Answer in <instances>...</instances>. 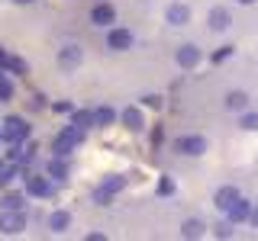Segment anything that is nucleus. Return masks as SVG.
<instances>
[{
	"instance_id": "obj_14",
	"label": "nucleus",
	"mask_w": 258,
	"mask_h": 241,
	"mask_svg": "<svg viewBox=\"0 0 258 241\" xmlns=\"http://www.w3.org/2000/svg\"><path fill=\"white\" fill-rule=\"evenodd\" d=\"M78 61H81V48L78 45H68L61 52V64H64V68H71V64H78Z\"/></svg>"
},
{
	"instance_id": "obj_6",
	"label": "nucleus",
	"mask_w": 258,
	"mask_h": 241,
	"mask_svg": "<svg viewBox=\"0 0 258 241\" xmlns=\"http://www.w3.org/2000/svg\"><path fill=\"white\" fill-rule=\"evenodd\" d=\"M236 199H239V190H232V187H223L220 193H216V199H213V203L220 206L223 212H229V206L236 203Z\"/></svg>"
},
{
	"instance_id": "obj_10",
	"label": "nucleus",
	"mask_w": 258,
	"mask_h": 241,
	"mask_svg": "<svg viewBox=\"0 0 258 241\" xmlns=\"http://www.w3.org/2000/svg\"><path fill=\"white\" fill-rule=\"evenodd\" d=\"M197 61H200V52L194 45H184L181 52H177V64H184V68H194Z\"/></svg>"
},
{
	"instance_id": "obj_19",
	"label": "nucleus",
	"mask_w": 258,
	"mask_h": 241,
	"mask_svg": "<svg viewBox=\"0 0 258 241\" xmlns=\"http://www.w3.org/2000/svg\"><path fill=\"white\" fill-rule=\"evenodd\" d=\"M94 123V112H87V109H81V112H75V126L78 129H87Z\"/></svg>"
},
{
	"instance_id": "obj_22",
	"label": "nucleus",
	"mask_w": 258,
	"mask_h": 241,
	"mask_svg": "<svg viewBox=\"0 0 258 241\" xmlns=\"http://www.w3.org/2000/svg\"><path fill=\"white\" fill-rule=\"evenodd\" d=\"M242 129H248V132H255V129H258V116H255V112L242 116Z\"/></svg>"
},
{
	"instance_id": "obj_25",
	"label": "nucleus",
	"mask_w": 258,
	"mask_h": 241,
	"mask_svg": "<svg viewBox=\"0 0 258 241\" xmlns=\"http://www.w3.org/2000/svg\"><path fill=\"white\" fill-rule=\"evenodd\" d=\"M174 187H171V180H161V187H158V193H171Z\"/></svg>"
},
{
	"instance_id": "obj_29",
	"label": "nucleus",
	"mask_w": 258,
	"mask_h": 241,
	"mask_svg": "<svg viewBox=\"0 0 258 241\" xmlns=\"http://www.w3.org/2000/svg\"><path fill=\"white\" fill-rule=\"evenodd\" d=\"M0 139H4V129H0Z\"/></svg>"
},
{
	"instance_id": "obj_28",
	"label": "nucleus",
	"mask_w": 258,
	"mask_h": 241,
	"mask_svg": "<svg viewBox=\"0 0 258 241\" xmlns=\"http://www.w3.org/2000/svg\"><path fill=\"white\" fill-rule=\"evenodd\" d=\"M16 4H32V0H16Z\"/></svg>"
},
{
	"instance_id": "obj_9",
	"label": "nucleus",
	"mask_w": 258,
	"mask_h": 241,
	"mask_svg": "<svg viewBox=\"0 0 258 241\" xmlns=\"http://www.w3.org/2000/svg\"><path fill=\"white\" fill-rule=\"evenodd\" d=\"M248 215H252V209H248V203H245V199H242V196H239V199H236V203H232V206H229V219H232V222H245V219H248Z\"/></svg>"
},
{
	"instance_id": "obj_5",
	"label": "nucleus",
	"mask_w": 258,
	"mask_h": 241,
	"mask_svg": "<svg viewBox=\"0 0 258 241\" xmlns=\"http://www.w3.org/2000/svg\"><path fill=\"white\" fill-rule=\"evenodd\" d=\"M113 16H116V13H113V7H110V4H97L94 10H91V20L97 23V26H110Z\"/></svg>"
},
{
	"instance_id": "obj_2",
	"label": "nucleus",
	"mask_w": 258,
	"mask_h": 241,
	"mask_svg": "<svg viewBox=\"0 0 258 241\" xmlns=\"http://www.w3.org/2000/svg\"><path fill=\"white\" fill-rule=\"evenodd\" d=\"M174 148L181 151V155H204V151H207V142L200 139V135H184V139L174 142Z\"/></svg>"
},
{
	"instance_id": "obj_15",
	"label": "nucleus",
	"mask_w": 258,
	"mask_h": 241,
	"mask_svg": "<svg viewBox=\"0 0 258 241\" xmlns=\"http://www.w3.org/2000/svg\"><path fill=\"white\" fill-rule=\"evenodd\" d=\"M210 26H213V29H226V26H229V13H226V10H213V13H210Z\"/></svg>"
},
{
	"instance_id": "obj_12",
	"label": "nucleus",
	"mask_w": 258,
	"mask_h": 241,
	"mask_svg": "<svg viewBox=\"0 0 258 241\" xmlns=\"http://www.w3.org/2000/svg\"><path fill=\"white\" fill-rule=\"evenodd\" d=\"M123 123H126V129H133V132H139V129H142V112L136 109V106L123 109Z\"/></svg>"
},
{
	"instance_id": "obj_23",
	"label": "nucleus",
	"mask_w": 258,
	"mask_h": 241,
	"mask_svg": "<svg viewBox=\"0 0 258 241\" xmlns=\"http://www.w3.org/2000/svg\"><path fill=\"white\" fill-rule=\"evenodd\" d=\"M20 203H23L20 196H7V199H4V206H7V209H20Z\"/></svg>"
},
{
	"instance_id": "obj_13",
	"label": "nucleus",
	"mask_w": 258,
	"mask_h": 241,
	"mask_svg": "<svg viewBox=\"0 0 258 241\" xmlns=\"http://www.w3.org/2000/svg\"><path fill=\"white\" fill-rule=\"evenodd\" d=\"M23 222H26V219H23L20 212H16V215H4V219H0V228H4V231H20Z\"/></svg>"
},
{
	"instance_id": "obj_27",
	"label": "nucleus",
	"mask_w": 258,
	"mask_h": 241,
	"mask_svg": "<svg viewBox=\"0 0 258 241\" xmlns=\"http://www.w3.org/2000/svg\"><path fill=\"white\" fill-rule=\"evenodd\" d=\"M239 4H255V0H239Z\"/></svg>"
},
{
	"instance_id": "obj_24",
	"label": "nucleus",
	"mask_w": 258,
	"mask_h": 241,
	"mask_svg": "<svg viewBox=\"0 0 258 241\" xmlns=\"http://www.w3.org/2000/svg\"><path fill=\"white\" fill-rule=\"evenodd\" d=\"M229 55H232V48H220V52L213 55V61H223V58H229Z\"/></svg>"
},
{
	"instance_id": "obj_18",
	"label": "nucleus",
	"mask_w": 258,
	"mask_h": 241,
	"mask_svg": "<svg viewBox=\"0 0 258 241\" xmlns=\"http://www.w3.org/2000/svg\"><path fill=\"white\" fill-rule=\"evenodd\" d=\"M245 103H248V96L242 93V90H236V93H229V96H226V106H229V109H242Z\"/></svg>"
},
{
	"instance_id": "obj_3",
	"label": "nucleus",
	"mask_w": 258,
	"mask_h": 241,
	"mask_svg": "<svg viewBox=\"0 0 258 241\" xmlns=\"http://www.w3.org/2000/svg\"><path fill=\"white\" fill-rule=\"evenodd\" d=\"M26 135H29V126H23V119H7L4 123V139L20 142V139H26Z\"/></svg>"
},
{
	"instance_id": "obj_8",
	"label": "nucleus",
	"mask_w": 258,
	"mask_h": 241,
	"mask_svg": "<svg viewBox=\"0 0 258 241\" xmlns=\"http://www.w3.org/2000/svg\"><path fill=\"white\" fill-rule=\"evenodd\" d=\"M126 187V177H113V180H107L100 190H97V199H107V196H113V193H119Z\"/></svg>"
},
{
	"instance_id": "obj_20",
	"label": "nucleus",
	"mask_w": 258,
	"mask_h": 241,
	"mask_svg": "<svg viewBox=\"0 0 258 241\" xmlns=\"http://www.w3.org/2000/svg\"><path fill=\"white\" fill-rule=\"evenodd\" d=\"M184 235H187V238H197L200 235V231H204V225H200V222H184Z\"/></svg>"
},
{
	"instance_id": "obj_11",
	"label": "nucleus",
	"mask_w": 258,
	"mask_h": 241,
	"mask_svg": "<svg viewBox=\"0 0 258 241\" xmlns=\"http://www.w3.org/2000/svg\"><path fill=\"white\" fill-rule=\"evenodd\" d=\"M26 190L36 193V196H48V193H52V187H48L42 177H26Z\"/></svg>"
},
{
	"instance_id": "obj_16",
	"label": "nucleus",
	"mask_w": 258,
	"mask_h": 241,
	"mask_svg": "<svg viewBox=\"0 0 258 241\" xmlns=\"http://www.w3.org/2000/svg\"><path fill=\"white\" fill-rule=\"evenodd\" d=\"M113 119H116V112H113L110 106H103V109H97V112H94V123H97V126H110Z\"/></svg>"
},
{
	"instance_id": "obj_7",
	"label": "nucleus",
	"mask_w": 258,
	"mask_h": 241,
	"mask_svg": "<svg viewBox=\"0 0 258 241\" xmlns=\"http://www.w3.org/2000/svg\"><path fill=\"white\" fill-rule=\"evenodd\" d=\"M187 20H190V10H187V7H181V4L168 7V23H171V26H184Z\"/></svg>"
},
{
	"instance_id": "obj_21",
	"label": "nucleus",
	"mask_w": 258,
	"mask_h": 241,
	"mask_svg": "<svg viewBox=\"0 0 258 241\" xmlns=\"http://www.w3.org/2000/svg\"><path fill=\"white\" fill-rule=\"evenodd\" d=\"M52 228H55V231L68 228V212H55V215H52Z\"/></svg>"
},
{
	"instance_id": "obj_17",
	"label": "nucleus",
	"mask_w": 258,
	"mask_h": 241,
	"mask_svg": "<svg viewBox=\"0 0 258 241\" xmlns=\"http://www.w3.org/2000/svg\"><path fill=\"white\" fill-rule=\"evenodd\" d=\"M48 174H52V177H58V180H64V174H68V164H64L61 158L48 161Z\"/></svg>"
},
{
	"instance_id": "obj_4",
	"label": "nucleus",
	"mask_w": 258,
	"mask_h": 241,
	"mask_svg": "<svg viewBox=\"0 0 258 241\" xmlns=\"http://www.w3.org/2000/svg\"><path fill=\"white\" fill-rule=\"evenodd\" d=\"M107 45L113 48V52H123V48L133 45V36H129V29H113L107 36Z\"/></svg>"
},
{
	"instance_id": "obj_26",
	"label": "nucleus",
	"mask_w": 258,
	"mask_h": 241,
	"mask_svg": "<svg viewBox=\"0 0 258 241\" xmlns=\"http://www.w3.org/2000/svg\"><path fill=\"white\" fill-rule=\"evenodd\" d=\"M248 219H252V225H258V209H252V215H248Z\"/></svg>"
},
{
	"instance_id": "obj_1",
	"label": "nucleus",
	"mask_w": 258,
	"mask_h": 241,
	"mask_svg": "<svg viewBox=\"0 0 258 241\" xmlns=\"http://www.w3.org/2000/svg\"><path fill=\"white\" fill-rule=\"evenodd\" d=\"M78 139H81V129H78V126H68V129L58 135V139L52 142V151H55V155H68V151L78 145Z\"/></svg>"
}]
</instances>
